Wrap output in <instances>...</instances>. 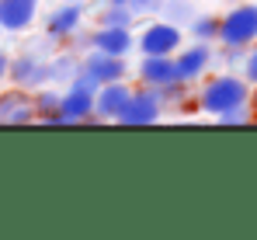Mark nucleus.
Listing matches in <instances>:
<instances>
[{
	"mask_svg": "<svg viewBox=\"0 0 257 240\" xmlns=\"http://www.w3.org/2000/svg\"><path fill=\"white\" fill-rule=\"evenodd\" d=\"M215 119L222 122V125H243V122L254 119V108H250V101H247V105H236V108H229V112H222V115H215Z\"/></svg>",
	"mask_w": 257,
	"mask_h": 240,
	"instance_id": "20",
	"label": "nucleus"
},
{
	"mask_svg": "<svg viewBox=\"0 0 257 240\" xmlns=\"http://www.w3.org/2000/svg\"><path fill=\"white\" fill-rule=\"evenodd\" d=\"M132 11H128V4H104V11H101V25H115V28H132Z\"/></svg>",
	"mask_w": 257,
	"mask_h": 240,
	"instance_id": "19",
	"label": "nucleus"
},
{
	"mask_svg": "<svg viewBox=\"0 0 257 240\" xmlns=\"http://www.w3.org/2000/svg\"><path fill=\"white\" fill-rule=\"evenodd\" d=\"M80 70H84V73H90L97 84L125 80V73H128L125 56H108V52H101V49H90V52H87L84 63H80Z\"/></svg>",
	"mask_w": 257,
	"mask_h": 240,
	"instance_id": "9",
	"label": "nucleus"
},
{
	"mask_svg": "<svg viewBox=\"0 0 257 240\" xmlns=\"http://www.w3.org/2000/svg\"><path fill=\"white\" fill-rule=\"evenodd\" d=\"M77 70H80V59L73 52H63V56H52L49 59V80L52 84H70Z\"/></svg>",
	"mask_w": 257,
	"mask_h": 240,
	"instance_id": "15",
	"label": "nucleus"
},
{
	"mask_svg": "<svg viewBox=\"0 0 257 240\" xmlns=\"http://www.w3.org/2000/svg\"><path fill=\"white\" fill-rule=\"evenodd\" d=\"M222 45H254L257 42V4H236L219 18V39Z\"/></svg>",
	"mask_w": 257,
	"mask_h": 240,
	"instance_id": "2",
	"label": "nucleus"
},
{
	"mask_svg": "<svg viewBox=\"0 0 257 240\" xmlns=\"http://www.w3.org/2000/svg\"><path fill=\"white\" fill-rule=\"evenodd\" d=\"M7 80L18 87V91H39L49 84V59H42L39 52H21V56H11V66H7Z\"/></svg>",
	"mask_w": 257,
	"mask_h": 240,
	"instance_id": "3",
	"label": "nucleus"
},
{
	"mask_svg": "<svg viewBox=\"0 0 257 240\" xmlns=\"http://www.w3.org/2000/svg\"><path fill=\"white\" fill-rule=\"evenodd\" d=\"M132 32L128 28H115V25H101L94 35H90V49H101L108 56H125L132 49Z\"/></svg>",
	"mask_w": 257,
	"mask_h": 240,
	"instance_id": "13",
	"label": "nucleus"
},
{
	"mask_svg": "<svg viewBox=\"0 0 257 240\" xmlns=\"http://www.w3.org/2000/svg\"><path fill=\"white\" fill-rule=\"evenodd\" d=\"M59 91H45L39 87L35 98H32V108H35V119L39 122H49V125H59Z\"/></svg>",
	"mask_w": 257,
	"mask_h": 240,
	"instance_id": "14",
	"label": "nucleus"
},
{
	"mask_svg": "<svg viewBox=\"0 0 257 240\" xmlns=\"http://www.w3.org/2000/svg\"><path fill=\"white\" fill-rule=\"evenodd\" d=\"M212 59H215L212 42H195V45H188V49H177V52H174L177 80H184V84L198 80L209 66H212Z\"/></svg>",
	"mask_w": 257,
	"mask_h": 240,
	"instance_id": "6",
	"label": "nucleus"
},
{
	"mask_svg": "<svg viewBox=\"0 0 257 240\" xmlns=\"http://www.w3.org/2000/svg\"><path fill=\"white\" fill-rule=\"evenodd\" d=\"M188 32L195 42H215L219 39V18L215 14H195L188 21Z\"/></svg>",
	"mask_w": 257,
	"mask_h": 240,
	"instance_id": "16",
	"label": "nucleus"
},
{
	"mask_svg": "<svg viewBox=\"0 0 257 240\" xmlns=\"http://www.w3.org/2000/svg\"><path fill=\"white\" fill-rule=\"evenodd\" d=\"M32 98H28V91H7V94H0V125H11V115L18 112V108H25Z\"/></svg>",
	"mask_w": 257,
	"mask_h": 240,
	"instance_id": "18",
	"label": "nucleus"
},
{
	"mask_svg": "<svg viewBox=\"0 0 257 240\" xmlns=\"http://www.w3.org/2000/svg\"><path fill=\"white\" fill-rule=\"evenodd\" d=\"M250 101V84L240 77V73H219L209 77L198 91V108L209 112V115H222L236 105H247Z\"/></svg>",
	"mask_w": 257,
	"mask_h": 240,
	"instance_id": "1",
	"label": "nucleus"
},
{
	"mask_svg": "<svg viewBox=\"0 0 257 240\" xmlns=\"http://www.w3.org/2000/svg\"><path fill=\"white\" fill-rule=\"evenodd\" d=\"M39 18V0H0V32H25Z\"/></svg>",
	"mask_w": 257,
	"mask_h": 240,
	"instance_id": "11",
	"label": "nucleus"
},
{
	"mask_svg": "<svg viewBox=\"0 0 257 240\" xmlns=\"http://www.w3.org/2000/svg\"><path fill=\"white\" fill-rule=\"evenodd\" d=\"M164 115V98L157 94V87H143V91H132V98L125 101V108L118 112L122 125H153V122Z\"/></svg>",
	"mask_w": 257,
	"mask_h": 240,
	"instance_id": "4",
	"label": "nucleus"
},
{
	"mask_svg": "<svg viewBox=\"0 0 257 240\" xmlns=\"http://www.w3.org/2000/svg\"><path fill=\"white\" fill-rule=\"evenodd\" d=\"M70 122H101L94 115V94L84 87H70L59 98V125H70Z\"/></svg>",
	"mask_w": 257,
	"mask_h": 240,
	"instance_id": "10",
	"label": "nucleus"
},
{
	"mask_svg": "<svg viewBox=\"0 0 257 240\" xmlns=\"http://www.w3.org/2000/svg\"><path fill=\"white\" fill-rule=\"evenodd\" d=\"M84 25V7L77 0H59V7L45 18V35L52 42H63V39H73Z\"/></svg>",
	"mask_w": 257,
	"mask_h": 240,
	"instance_id": "7",
	"label": "nucleus"
},
{
	"mask_svg": "<svg viewBox=\"0 0 257 240\" xmlns=\"http://www.w3.org/2000/svg\"><path fill=\"white\" fill-rule=\"evenodd\" d=\"M7 66H11V56L0 49V84H4V77H7Z\"/></svg>",
	"mask_w": 257,
	"mask_h": 240,
	"instance_id": "23",
	"label": "nucleus"
},
{
	"mask_svg": "<svg viewBox=\"0 0 257 240\" xmlns=\"http://www.w3.org/2000/svg\"><path fill=\"white\" fill-rule=\"evenodd\" d=\"M139 80H143V87H167V84H174L177 80L174 56H143Z\"/></svg>",
	"mask_w": 257,
	"mask_h": 240,
	"instance_id": "12",
	"label": "nucleus"
},
{
	"mask_svg": "<svg viewBox=\"0 0 257 240\" xmlns=\"http://www.w3.org/2000/svg\"><path fill=\"white\" fill-rule=\"evenodd\" d=\"M250 108L257 112V84H250Z\"/></svg>",
	"mask_w": 257,
	"mask_h": 240,
	"instance_id": "24",
	"label": "nucleus"
},
{
	"mask_svg": "<svg viewBox=\"0 0 257 240\" xmlns=\"http://www.w3.org/2000/svg\"><path fill=\"white\" fill-rule=\"evenodd\" d=\"M160 14H164L167 21H174V25H188L198 11H195V4H191V0H164Z\"/></svg>",
	"mask_w": 257,
	"mask_h": 240,
	"instance_id": "17",
	"label": "nucleus"
},
{
	"mask_svg": "<svg viewBox=\"0 0 257 240\" xmlns=\"http://www.w3.org/2000/svg\"><path fill=\"white\" fill-rule=\"evenodd\" d=\"M181 42H184L181 25H174V21H153V25L143 28V35H139L136 45L143 49V56H174L181 49Z\"/></svg>",
	"mask_w": 257,
	"mask_h": 240,
	"instance_id": "5",
	"label": "nucleus"
},
{
	"mask_svg": "<svg viewBox=\"0 0 257 240\" xmlns=\"http://www.w3.org/2000/svg\"><path fill=\"white\" fill-rule=\"evenodd\" d=\"M164 0H128V11L139 18V14H160Z\"/></svg>",
	"mask_w": 257,
	"mask_h": 240,
	"instance_id": "22",
	"label": "nucleus"
},
{
	"mask_svg": "<svg viewBox=\"0 0 257 240\" xmlns=\"http://www.w3.org/2000/svg\"><path fill=\"white\" fill-rule=\"evenodd\" d=\"M132 98V87L125 80H111V84H101L94 91V115L101 122H115L118 112L125 108V101Z\"/></svg>",
	"mask_w": 257,
	"mask_h": 240,
	"instance_id": "8",
	"label": "nucleus"
},
{
	"mask_svg": "<svg viewBox=\"0 0 257 240\" xmlns=\"http://www.w3.org/2000/svg\"><path fill=\"white\" fill-rule=\"evenodd\" d=\"M77 4H84V0H77Z\"/></svg>",
	"mask_w": 257,
	"mask_h": 240,
	"instance_id": "26",
	"label": "nucleus"
},
{
	"mask_svg": "<svg viewBox=\"0 0 257 240\" xmlns=\"http://www.w3.org/2000/svg\"><path fill=\"white\" fill-rule=\"evenodd\" d=\"M104 4H128V0H104Z\"/></svg>",
	"mask_w": 257,
	"mask_h": 240,
	"instance_id": "25",
	"label": "nucleus"
},
{
	"mask_svg": "<svg viewBox=\"0 0 257 240\" xmlns=\"http://www.w3.org/2000/svg\"><path fill=\"white\" fill-rule=\"evenodd\" d=\"M240 70H243V80H247V84H257V45H247Z\"/></svg>",
	"mask_w": 257,
	"mask_h": 240,
	"instance_id": "21",
	"label": "nucleus"
}]
</instances>
